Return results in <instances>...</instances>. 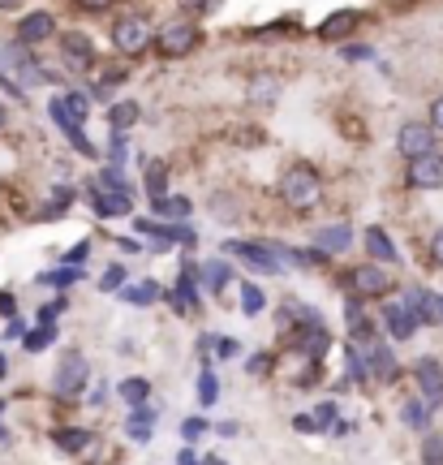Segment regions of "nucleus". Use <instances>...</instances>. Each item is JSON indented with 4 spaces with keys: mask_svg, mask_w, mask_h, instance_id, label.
Here are the masks:
<instances>
[{
    "mask_svg": "<svg viewBox=\"0 0 443 465\" xmlns=\"http://www.w3.org/2000/svg\"><path fill=\"white\" fill-rule=\"evenodd\" d=\"M280 199L289 212H314L319 199H323V177H319V168L306 164V160H297L280 173Z\"/></svg>",
    "mask_w": 443,
    "mask_h": 465,
    "instance_id": "f257e3e1",
    "label": "nucleus"
},
{
    "mask_svg": "<svg viewBox=\"0 0 443 465\" xmlns=\"http://www.w3.org/2000/svg\"><path fill=\"white\" fill-rule=\"evenodd\" d=\"M113 48L121 56H143L147 48H155V31L143 14H121L113 22Z\"/></svg>",
    "mask_w": 443,
    "mask_h": 465,
    "instance_id": "f03ea898",
    "label": "nucleus"
},
{
    "mask_svg": "<svg viewBox=\"0 0 443 465\" xmlns=\"http://www.w3.org/2000/svg\"><path fill=\"white\" fill-rule=\"evenodd\" d=\"M202 44V31H198L194 22H164L160 31H155V48H160V56H190V52Z\"/></svg>",
    "mask_w": 443,
    "mask_h": 465,
    "instance_id": "7ed1b4c3",
    "label": "nucleus"
},
{
    "mask_svg": "<svg viewBox=\"0 0 443 465\" xmlns=\"http://www.w3.org/2000/svg\"><path fill=\"white\" fill-rule=\"evenodd\" d=\"M86 380H91V362H86L83 353H65L61 362H56V375H52V388H56V397H83Z\"/></svg>",
    "mask_w": 443,
    "mask_h": 465,
    "instance_id": "20e7f679",
    "label": "nucleus"
},
{
    "mask_svg": "<svg viewBox=\"0 0 443 465\" xmlns=\"http://www.w3.org/2000/svg\"><path fill=\"white\" fill-rule=\"evenodd\" d=\"M435 125L430 121H405L400 130H396V151L405 155V160H418V155H430V151L439 147L435 143Z\"/></svg>",
    "mask_w": 443,
    "mask_h": 465,
    "instance_id": "39448f33",
    "label": "nucleus"
},
{
    "mask_svg": "<svg viewBox=\"0 0 443 465\" xmlns=\"http://www.w3.org/2000/svg\"><path fill=\"white\" fill-rule=\"evenodd\" d=\"M345 284L353 298H383V293L392 289V276L379 263H361V267H349L345 272Z\"/></svg>",
    "mask_w": 443,
    "mask_h": 465,
    "instance_id": "423d86ee",
    "label": "nucleus"
},
{
    "mask_svg": "<svg viewBox=\"0 0 443 465\" xmlns=\"http://www.w3.org/2000/svg\"><path fill=\"white\" fill-rule=\"evenodd\" d=\"M34 48H26V44H14V48H5V69H14V78L22 86H34V83H52L48 74L39 69V61L31 56Z\"/></svg>",
    "mask_w": 443,
    "mask_h": 465,
    "instance_id": "0eeeda50",
    "label": "nucleus"
},
{
    "mask_svg": "<svg viewBox=\"0 0 443 465\" xmlns=\"http://www.w3.org/2000/svg\"><path fill=\"white\" fill-rule=\"evenodd\" d=\"M405 182H409L413 190H439V185H443V155H439V151H430V155L409 160Z\"/></svg>",
    "mask_w": 443,
    "mask_h": 465,
    "instance_id": "6e6552de",
    "label": "nucleus"
},
{
    "mask_svg": "<svg viewBox=\"0 0 443 465\" xmlns=\"http://www.w3.org/2000/svg\"><path fill=\"white\" fill-rule=\"evenodd\" d=\"M52 35H56V17L48 9H34L17 22V44H26V48H39V44H48Z\"/></svg>",
    "mask_w": 443,
    "mask_h": 465,
    "instance_id": "1a4fd4ad",
    "label": "nucleus"
},
{
    "mask_svg": "<svg viewBox=\"0 0 443 465\" xmlns=\"http://www.w3.org/2000/svg\"><path fill=\"white\" fill-rule=\"evenodd\" d=\"M289 345H293L301 358H314V362H319V358L328 353V328H323V323H297L293 332H289Z\"/></svg>",
    "mask_w": 443,
    "mask_h": 465,
    "instance_id": "9d476101",
    "label": "nucleus"
},
{
    "mask_svg": "<svg viewBox=\"0 0 443 465\" xmlns=\"http://www.w3.org/2000/svg\"><path fill=\"white\" fill-rule=\"evenodd\" d=\"M61 56H65V65L74 74H86V69L95 65V48H91V39L83 31H69L61 35Z\"/></svg>",
    "mask_w": 443,
    "mask_h": 465,
    "instance_id": "9b49d317",
    "label": "nucleus"
},
{
    "mask_svg": "<svg viewBox=\"0 0 443 465\" xmlns=\"http://www.w3.org/2000/svg\"><path fill=\"white\" fill-rule=\"evenodd\" d=\"M358 22H361V14L358 9H336V14H328L323 22H319V39L323 44H340V39H349V35L358 31Z\"/></svg>",
    "mask_w": 443,
    "mask_h": 465,
    "instance_id": "f8f14e48",
    "label": "nucleus"
},
{
    "mask_svg": "<svg viewBox=\"0 0 443 465\" xmlns=\"http://www.w3.org/2000/svg\"><path fill=\"white\" fill-rule=\"evenodd\" d=\"M413 380L422 388V401L427 405H443V366L435 358H422V362L413 366Z\"/></svg>",
    "mask_w": 443,
    "mask_h": 465,
    "instance_id": "ddd939ff",
    "label": "nucleus"
},
{
    "mask_svg": "<svg viewBox=\"0 0 443 465\" xmlns=\"http://www.w3.org/2000/svg\"><path fill=\"white\" fill-rule=\"evenodd\" d=\"M418 323H422V319L409 311V302H405V306H400V302H388V306H383V328H388L396 341H409V336L418 332Z\"/></svg>",
    "mask_w": 443,
    "mask_h": 465,
    "instance_id": "4468645a",
    "label": "nucleus"
},
{
    "mask_svg": "<svg viewBox=\"0 0 443 465\" xmlns=\"http://www.w3.org/2000/svg\"><path fill=\"white\" fill-rule=\"evenodd\" d=\"M194 276H198V267L190 263V267H185V276H181V281L168 289L172 311H185V315H194V311H198V284H194Z\"/></svg>",
    "mask_w": 443,
    "mask_h": 465,
    "instance_id": "2eb2a0df",
    "label": "nucleus"
},
{
    "mask_svg": "<svg viewBox=\"0 0 443 465\" xmlns=\"http://www.w3.org/2000/svg\"><path fill=\"white\" fill-rule=\"evenodd\" d=\"M361 246H366V254H370L375 263H400V250L392 246V237L379 229V224H370V229L361 232Z\"/></svg>",
    "mask_w": 443,
    "mask_h": 465,
    "instance_id": "dca6fc26",
    "label": "nucleus"
},
{
    "mask_svg": "<svg viewBox=\"0 0 443 465\" xmlns=\"http://www.w3.org/2000/svg\"><path fill=\"white\" fill-rule=\"evenodd\" d=\"M91 207H95V216H130V194L125 190H95L91 194Z\"/></svg>",
    "mask_w": 443,
    "mask_h": 465,
    "instance_id": "f3484780",
    "label": "nucleus"
},
{
    "mask_svg": "<svg viewBox=\"0 0 443 465\" xmlns=\"http://www.w3.org/2000/svg\"><path fill=\"white\" fill-rule=\"evenodd\" d=\"M314 246L328 250V254H340V250L353 246V229H349V224H328V229H314Z\"/></svg>",
    "mask_w": 443,
    "mask_h": 465,
    "instance_id": "a211bd4d",
    "label": "nucleus"
},
{
    "mask_svg": "<svg viewBox=\"0 0 443 465\" xmlns=\"http://www.w3.org/2000/svg\"><path fill=\"white\" fill-rule=\"evenodd\" d=\"M409 311L422 319V323H443V298H435V293L413 289V293H409Z\"/></svg>",
    "mask_w": 443,
    "mask_h": 465,
    "instance_id": "6ab92c4d",
    "label": "nucleus"
},
{
    "mask_svg": "<svg viewBox=\"0 0 443 465\" xmlns=\"http://www.w3.org/2000/svg\"><path fill=\"white\" fill-rule=\"evenodd\" d=\"M121 298L130 306H151V302L164 298V289H160V281H133L130 289H121Z\"/></svg>",
    "mask_w": 443,
    "mask_h": 465,
    "instance_id": "aec40b11",
    "label": "nucleus"
},
{
    "mask_svg": "<svg viewBox=\"0 0 443 465\" xmlns=\"http://www.w3.org/2000/svg\"><path fill=\"white\" fill-rule=\"evenodd\" d=\"M198 276H202V289H212V293H224V284L232 281V272H229V263H224V259H207Z\"/></svg>",
    "mask_w": 443,
    "mask_h": 465,
    "instance_id": "412c9836",
    "label": "nucleus"
},
{
    "mask_svg": "<svg viewBox=\"0 0 443 465\" xmlns=\"http://www.w3.org/2000/svg\"><path fill=\"white\" fill-rule=\"evenodd\" d=\"M151 431H155V414L147 405H133V414L125 418V435L130 440H151Z\"/></svg>",
    "mask_w": 443,
    "mask_h": 465,
    "instance_id": "4be33fe9",
    "label": "nucleus"
},
{
    "mask_svg": "<svg viewBox=\"0 0 443 465\" xmlns=\"http://www.w3.org/2000/svg\"><path fill=\"white\" fill-rule=\"evenodd\" d=\"M52 440H56V449H61V452H86L91 444H95V435H91V431H78V427H74V431H69V427H61V431L52 435Z\"/></svg>",
    "mask_w": 443,
    "mask_h": 465,
    "instance_id": "5701e85b",
    "label": "nucleus"
},
{
    "mask_svg": "<svg viewBox=\"0 0 443 465\" xmlns=\"http://www.w3.org/2000/svg\"><path fill=\"white\" fill-rule=\"evenodd\" d=\"M366 366H370L375 375H383V380H392V375H396L392 349H388V345H370V349H366Z\"/></svg>",
    "mask_w": 443,
    "mask_h": 465,
    "instance_id": "b1692460",
    "label": "nucleus"
},
{
    "mask_svg": "<svg viewBox=\"0 0 443 465\" xmlns=\"http://www.w3.org/2000/svg\"><path fill=\"white\" fill-rule=\"evenodd\" d=\"M138 116H143V108H138V104H133V100H121V104H113V108H108V125L125 134L133 121H138Z\"/></svg>",
    "mask_w": 443,
    "mask_h": 465,
    "instance_id": "393cba45",
    "label": "nucleus"
},
{
    "mask_svg": "<svg viewBox=\"0 0 443 465\" xmlns=\"http://www.w3.org/2000/svg\"><path fill=\"white\" fill-rule=\"evenodd\" d=\"M121 392V401H130V405H147L151 401V380H143V375H130V380L116 388Z\"/></svg>",
    "mask_w": 443,
    "mask_h": 465,
    "instance_id": "a878e982",
    "label": "nucleus"
},
{
    "mask_svg": "<svg viewBox=\"0 0 443 465\" xmlns=\"http://www.w3.org/2000/svg\"><path fill=\"white\" fill-rule=\"evenodd\" d=\"M83 281V267L69 263V267H56V272H44L39 276V284H48V289H69V284Z\"/></svg>",
    "mask_w": 443,
    "mask_h": 465,
    "instance_id": "bb28decb",
    "label": "nucleus"
},
{
    "mask_svg": "<svg viewBox=\"0 0 443 465\" xmlns=\"http://www.w3.org/2000/svg\"><path fill=\"white\" fill-rule=\"evenodd\" d=\"M151 212H155V216H164V220H172V224H181V220L190 216V199H155L151 203Z\"/></svg>",
    "mask_w": 443,
    "mask_h": 465,
    "instance_id": "cd10ccee",
    "label": "nucleus"
},
{
    "mask_svg": "<svg viewBox=\"0 0 443 465\" xmlns=\"http://www.w3.org/2000/svg\"><path fill=\"white\" fill-rule=\"evenodd\" d=\"M86 104H91V100H86L83 91H65V95H61L65 116H69V121H78V125H86V116H91V113H86Z\"/></svg>",
    "mask_w": 443,
    "mask_h": 465,
    "instance_id": "c85d7f7f",
    "label": "nucleus"
},
{
    "mask_svg": "<svg viewBox=\"0 0 443 465\" xmlns=\"http://www.w3.org/2000/svg\"><path fill=\"white\" fill-rule=\"evenodd\" d=\"M400 414H405V422H409L413 431H422V427H427V418H430V405L427 401H405V410H400Z\"/></svg>",
    "mask_w": 443,
    "mask_h": 465,
    "instance_id": "c756f323",
    "label": "nucleus"
},
{
    "mask_svg": "<svg viewBox=\"0 0 443 465\" xmlns=\"http://www.w3.org/2000/svg\"><path fill=\"white\" fill-rule=\"evenodd\" d=\"M52 336H56V328H52V323H39L34 332L22 336V345L31 349V353H39V349H48V345H52Z\"/></svg>",
    "mask_w": 443,
    "mask_h": 465,
    "instance_id": "7c9ffc66",
    "label": "nucleus"
},
{
    "mask_svg": "<svg viewBox=\"0 0 443 465\" xmlns=\"http://www.w3.org/2000/svg\"><path fill=\"white\" fill-rule=\"evenodd\" d=\"M198 401H202V405H215V401H220V380H215L212 371L198 375Z\"/></svg>",
    "mask_w": 443,
    "mask_h": 465,
    "instance_id": "2f4dec72",
    "label": "nucleus"
},
{
    "mask_svg": "<svg viewBox=\"0 0 443 465\" xmlns=\"http://www.w3.org/2000/svg\"><path fill=\"white\" fill-rule=\"evenodd\" d=\"M263 289H259V284H246V289H241V311H246V315H259V311H263Z\"/></svg>",
    "mask_w": 443,
    "mask_h": 465,
    "instance_id": "473e14b6",
    "label": "nucleus"
},
{
    "mask_svg": "<svg viewBox=\"0 0 443 465\" xmlns=\"http://www.w3.org/2000/svg\"><path fill=\"white\" fill-rule=\"evenodd\" d=\"M164 185H168V168L164 164H151L147 168V190L155 199H164Z\"/></svg>",
    "mask_w": 443,
    "mask_h": 465,
    "instance_id": "72a5a7b5",
    "label": "nucleus"
},
{
    "mask_svg": "<svg viewBox=\"0 0 443 465\" xmlns=\"http://www.w3.org/2000/svg\"><path fill=\"white\" fill-rule=\"evenodd\" d=\"M422 465H443V435H427V444H422Z\"/></svg>",
    "mask_w": 443,
    "mask_h": 465,
    "instance_id": "f704fd0d",
    "label": "nucleus"
},
{
    "mask_svg": "<svg viewBox=\"0 0 443 465\" xmlns=\"http://www.w3.org/2000/svg\"><path fill=\"white\" fill-rule=\"evenodd\" d=\"M121 281H125V267L113 263L103 276H99V289H103V293H116V289H121Z\"/></svg>",
    "mask_w": 443,
    "mask_h": 465,
    "instance_id": "c9c22d12",
    "label": "nucleus"
},
{
    "mask_svg": "<svg viewBox=\"0 0 443 465\" xmlns=\"http://www.w3.org/2000/svg\"><path fill=\"white\" fill-rule=\"evenodd\" d=\"M293 422H297V431H301V435H310V431H328V427H323V422H319L314 414H297Z\"/></svg>",
    "mask_w": 443,
    "mask_h": 465,
    "instance_id": "e433bc0d",
    "label": "nucleus"
},
{
    "mask_svg": "<svg viewBox=\"0 0 443 465\" xmlns=\"http://www.w3.org/2000/svg\"><path fill=\"white\" fill-rule=\"evenodd\" d=\"M74 5H78L83 14H108V9H113L116 0H74Z\"/></svg>",
    "mask_w": 443,
    "mask_h": 465,
    "instance_id": "4c0bfd02",
    "label": "nucleus"
},
{
    "mask_svg": "<svg viewBox=\"0 0 443 465\" xmlns=\"http://www.w3.org/2000/svg\"><path fill=\"white\" fill-rule=\"evenodd\" d=\"M61 311H65V298H56L52 306H44L34 319H39V323H56V315H61Z\"/></svg>",
    "mask_w": 443,
    "mask_h": 465,
    "instance_id": "58836bf2",
    "label": "nucleus"
},
{
    "mask_svg": "<svg viewBox=\"0 0 443 465\" xmlns=\"http://www.w3.org/2000/svg\"><path fill=\"white\" fill-rule=\"evenodd\" d=\"M181 431H185V440H198V435L207 431V422H202V418H185V422H181Z\"/></svg>",
    "mask_w": 443,
    "mask_h": 465,
    "instance_id": "ea45409f",
    "label": "nucleus"
},
{
    "mask_svg": "<svg viewBox=\"0 0 443 465\" xmlns=\"http://www.w3.org/2000/svg\"><path fill=\"white\" fill-rule=\"evenodd\" d=\"M430 263L435 267H443V229L430 237Z\"/></svg>",
    "mask_w": 443,
    "mask_h": 465,
    "instance_id": "a19ab883",
    "label": "nucleus"
},
{
    "mask_svg": "<svg viewBox=\"0 0 443 465\" xmlns=\"http://www.w3.org/2000/svg\"><path fill=\"white\" fill-rule=\"evenodd\" d=\"M86 254H91V242H78V246H74V250L65 254V263H83Z\"/></svg>",
    "mask_w": 443,
    "mask_h": 465,
    "instance_id": "79ce46f5",
    "label": "nucleus"
},
{
    "mask_svg": "<svg viewBox=\"0 0 443 465\" xmlns=\"http://www.w3.org/2000/svg\"><path fill=\"white\" fill-rule=\"evenodd\" d=\"M430 125L443 134V95H439V100H430Z\"/></svg>",
    "mask_w": 443,
    "mask_h": 465,
    "instance_id": "37998d69",
    "label": "nucleus"
},
{
    "mask_svg": "<svg viewBox=\"0 0 443 465\" xmlns=\"http://www.w3.org/2000/svg\"><path fill=\"white\" fill-rule=\"evenodd\" d=\"M267 371H271V358H267V353H259V358L250 362V375H267Z\"/></svg>",
    "mask_w": 443,
    "mask_h": 465,
    "instance_id": "c03bdc74",
    "label": "nucleus"
},
{
    "mask_svg": "<svg viewBox=\"0 0 443 465\" xmlns=\"http://www.w3.org/2000/svg\"><path fill=\"white\" fill-rule=\"evenodd\" d=\"M314 418H319V422H323V427H328L331 418H336V405H331V401H323V405H319V410H314Z\"/></svg>",
    "mask_w": 443,
    "mask_h": 465,
    "instance_id": "a18cd8bd",
    "label": "nucleus"
},
{
    "mask_svg": "<svg viewBox=\"0 0 443 465\" xmlns=\"http://www.w3.org/2000/svg\"><path fill=\"white\" fill-rule=\"evenodd\" d=\"M212 0H177V9H190V14H207Z\"/></svg>",
    "mask_w": 443,
    "mask_h": 465,
    "instance_id": "49530a36",
    "label": "nucleus"
},
{
    "mask_svg": "<svg viewBox=\"0 0 443 465\" xmlns=\"http://www.w3.org/2000/svg\"><path fill=\"white\" fill-rule=\"evenodd\" d=\"M220 345V358H237V341H215Z\"/></svg>",
    "mask_w": 443,
    "mask_h": 465,
    "instance_id": "de8ad7c7",
    "label": "nucleus"
},
{
    "mask_svg": "<svg viewBox=\"0 0 443 465\" xmlns=\"http://www.w3.org/2000/svg\"><path fill=\"white\" fill-rule=\"evenodd\" d=\"M177 461H181V465H202V461H198V452H194V449H181V452H177Z\"/></svg>",
    "mask_w": 443,
    "mask_h": 465,
    "instance_id": "09e8293b",
    "label": "nucleus"
},
{
    "mask_svg": "<svg viewBox=\"0 0 443 465\" xmlns=\"http://www.w3.org/2000/svg\"><path fill=\"white\" fill-rule=\"evenodd\" d=\"M0 315H14V293H0Z\"/></svg>",
    "mask_w": 443,
    "mask_h": 465,
    "instance_id": "8fccbe9b",
    "label": "nucleus"
},
{
    "mask_svg": "<svg viewBox=\"0 0 443 465\" xmlns=\"http://www.w3.org/2000/svg\"><path fill=\"white\" fill-rule=\"evenodd\" d=\"M9 130V108H5V100H0V134Z\"/></svg>",
    "mask_w": 443,
    "mask_h": 465,
    "instance_id": "3c124183",
    "label": "nucleus"
},
{
    "mask_svg": "<svg viewBox=\"0 0 443 465\" xmlns=\"http://www.w3.org/2000/svg\"><path fill=\"white\" fill-rule=\"evenodd\" d=\"M0 9H5V14H14V9H22V0H0Z\"/></svg>",
    "mask_w": 443,
    "mask_h": 465,
    "instance_id": "603ef678",
    "label": "nucleus"
},
{
    "mask_svg": "<svg viewBox=\"0 0 443 465\" xmlns=\"http://www.w3.org/2000/svg\"><path fill=\"white\" fill-rule=\"evenodd\" d=\"M5 375H9V358L0 353V380H5Z\"/></svg>",
    "mask_w": 443,
    "mask_h": 465,
    "instance_id": "864d4df0",
    "label": "nucleus"
},
{
    "mask_svg": "<svg viewBox=\"0 0 443 465\" xmlns=\"http://www.w3.org/2000/svg\"><path fill=\"white\" fill-rule=\"evenodd\" d=\"M0 440H5V427H0Z\"/></svg>",
    "mask_w": 443,
    "mask_h": 465,
    "instance_id": "5fc2aeb1",
    "label": "nucleus"
},
{
    "mask_svg": "<svg viewBox=\"0 0 443 465\" xmlns=\"http://www.w3.org/2000/svg\"><path fill=\"white\" fill-rule=\"evenodd\" d=\"M0 410H5V401H0Z\"/></svg>",
    "mask_w": 443,
    "mask_h": 465,
    "instance_id": "6e6d98bb",
    "label": "nucleus"
}]
</instances>
